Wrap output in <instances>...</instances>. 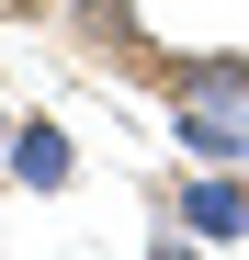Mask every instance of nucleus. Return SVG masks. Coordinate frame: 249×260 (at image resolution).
Instances as JSON below:
<instances>
[{
    "instance_id": "4",
    "label": "nucleus",
    "mask_w": 249,
    "mask_h": 260,
    "mask_svg": "<svg viewBox=\"0 0 249 260\" xmlns=\"http://www.w3.org/2000/svg\"><path fill=\"white\" fill-rule=\"evenodd\" d=\"M181 91H204V102H238V113H249V57H193V68H181Z\"/></svg>"
},
{
    "instance_id": "5",
    "label": "nucleus",
    "mask_w": 249,
    "mask_h": 260,
    "mask_svg": "<svg viewBox=\"0 0 249 260\" xmlns=\"http://www.w3.org/2000/svg\"><path fill=\"white\" fill-rule=\"evenodd\" d=\"M0 12H23V0H0Z\"/></svg>"
},
{
    "instance_id": "1",
    "label": "nucleus",
    "mask_w": 249,
    "mask_h": 260,
    "mask_svg": "<svg viewBox=\"0 0 249 260\" xmlns=\"http://www.w3.org/2000/svg\"><path fill=\"white\" fill-rule=\"evenodd\" d=\"M181 238H249V181L238 170H193L159 204V249H181Z\"/></svg>"
},
{
    "instance_id": "2",
    "label": "nucleus",
    "mask_w": 249,
    "mask_h": 260,
    "mask_svg": "<svg viewBox=\"0 0 249 260\" xmlns=\"http://www.w3.org/2000/svg\"><path fill=\"white\" fill-rule=\"evenodd\" d=\"M170 113H181V147H193L204 170H249V113H238V102H204V91H181Z\"/></svg>"
},
{
    "instance_id": "3",
    "label": "nucleus",
    "mask_w": 249,
    "mask_h": 260,
    "mask_svg": "<svg viewBox=\"0 0 249 260\" xmlns=\"http://www.w3.org/2000/svg\"><path fill=\"white\" fill-rule=\"evenodd\" d=\"M0 170H12V181H23V192H68V170H79V158H68V136H57V124H46V113H34V124H23V136H12V147H0Z\"/></svg>"
}]
</instances>
